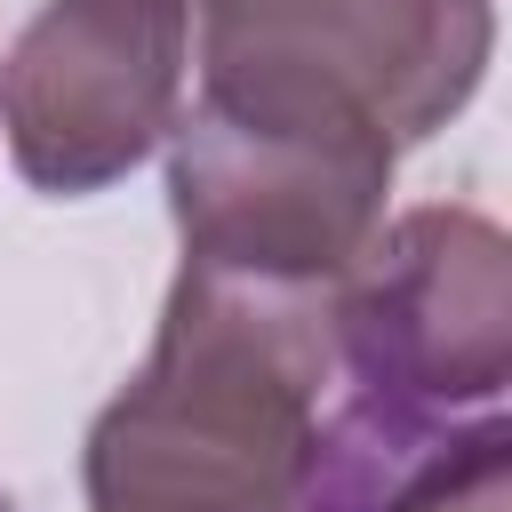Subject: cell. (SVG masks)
I'll return each instance as SVG.
<instances>
[{
    "instance_id": "cell-4",
    "label": "cell",
    "mask_w": 512,
    "mask_h": 512,
    "mask_svg": "<svg viewBox=\"0 0 512 512\" xmlns=\"http://www.w3.org/2000/svg\"><path fill=\"white\" fill-rule=\"evenodd\" d=\"M392 168L400 152L376 136L272 128L184 96L168 128V216L192 264L336 288L384 224Z\"/></svg>"
},
{
    "instance_id": "cell-5",
    "label": "cell",
    "mask_w": 512,
    "mask_h": 512,
    "mask_svg": "<svg viewBox=\"0 0 512 512\" xmlns=\"http://www.w3.org/2000/svg\"><path fill=\"white\" fill-rule=\"evenodd\" d=\"M192 96V0H48L0 64L8 160L48 200H88L168 144Z\"/></svg>"
},
{
    "instance_id": "cell-3",
    "label": "cell",
    "mask_w": 512,
    "mask_h": 512,
    "mask_svg": "<svg viewBox=\"0 0 512 512\" xmlns=\"http://www.w3.org/2000/svg\"><path fill=\"white\" fill-rule=\"evenodd\" d=\"M336 376L384 424H464L512 384V240L480 208L376 224L328 296Z\"/></svg>"
},
{
    "instance_id": "cell-1",
    "label": "cell",
    "mask_w": 512,
    "mask_h": 512,
    "mask_svg": "<svg viewBox=\"0 0 512 512\" xmlns=\"http://www.w3.org/2000/svg\"><path fill=\"white\" fill-rule=\"evenodd\" d=\"M328 296L184 256L144 368L88 424V512H312L344 384Z\"/></svg>"
},
{
    "instance_id": "cell-2",
    "label": "cell",
    "mask_w": 512,
    "mask_h": 512,
    "mask_svg": "<svg viewBox=\"0 0 512 512\" xmlns=\"http://www.w3.org/2000/svg\"><path fill=\"white\" fill-rule=\"evenodd\" d=\"M192 16V104L392 152L440 136L496 56V0H200Z\"/></svg>"
},
{
    "instance_id": "cell-6",
    "label": "cell",
    "mask_w": 512,
    "mask_h": 512,
    "mask_svg": "<svg viewBox=\"0 0 512 512\" xmlns=\"http://www.w3.org/2000/svg\"><path fill=\"white\" fill-rule=\"evenodd\" d=\"M0 512H16V496H8V488H0Z\"/></svg>"
},
{
    "instance_id": "cell-7",
    "label": "cell",
    "mask_w": 512,
    "mask_h": 512,
    "mask_svg": "<svg viewBox=\"0 0 512 512\" xmlns=\"http://www.w3.org/2000/svg\"><path fill=\"white\" fill-rule=\"evenodd\" d=\"M192 8H200V0H192Z\"/></svg>"
}]
</instances>
